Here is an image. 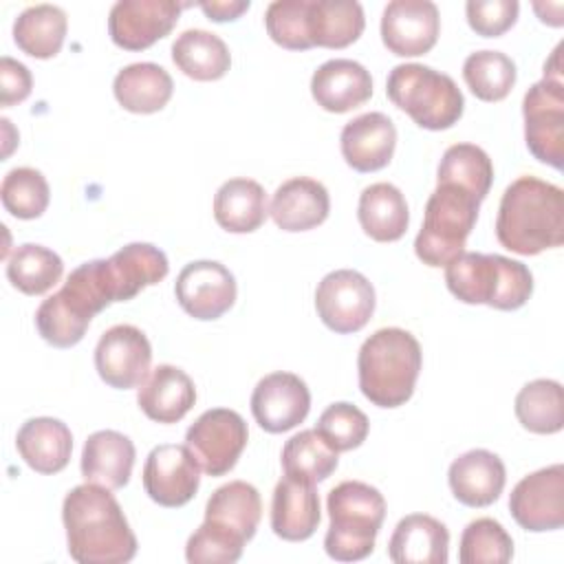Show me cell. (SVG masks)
Here are the masks:
<instances>
[{
	"label": "cell",
	"mask_w": 564,
	"mask_h": 564,
	"mask_svg": "<svg viewBox=\"0 0 564 564\" xmlns=\"http://www.w3.org/2000/svg\"><path fill=\"white\" fill-rule=\"evenodd\" d=\"M68 555L79 564H123L137 555V538L108 487L84 482L62 505Z\"/></svg>",
	"instance_id": "cell-1"
},
{
	"label": "cell",
	"mask_w": 564,
	"mask_h": 564,
	"mask_svg": "<svg viewBox=\"0 0 564 564\" xmlns=\"http://www.w3.org/2000/svg\"><path fill=\"white\" fill-rule=\"evenodd\" d=\"M498 242L518 256H538L564 242L562 187L520 176L502 194L496 216Z\"/></svg>",
	"instance_id": "cell-2"
},
{
	"label": "cell",
	"mask_w": 564,
	"mask_h": 564,
	"mask_svg": "<svg viewBox=\"0 0 564 564\" xmlns=\"http://www.w3.org/2000/svg\"><path fill=\"white\" fill-rule=\"evenodd\" d=\"M117 302L108 260H90L70 271L57 293L46 297L35 311L40 337L55 348L79 344L90 319Z\"/></svg>",
	"instance_id": "cell-3"
},
{
	"label": "cell",
	"mask_w": 564,
	"mask_h": 564,
	"mask_svg": "<svg viewBox=\"0 0 564 564\" xmlns=\"http://www.w3.org/2000/svg\"><path fill=\"white\" fill-rule=\"evenodd\" d=\"M421 364V344L412 333L397 326L375 330L357 355L361 394L379 408L403 405L414 394Z\"/></svg>",
	"instance_id": "cell-4"
},
{
	"label": "cell",
	"mask_w": 564,
	"mask_h": 564,
	"mask_svg": "<svg viewBox=\"0 0 564 564\" xmlns=\"http://www.w3.org/2000/svg\"><path fill=\"white\" fill-rule=\"evenodd\" d=\"M445 284L456 300L487 304L498 311H516L533 293L531 271L522 262L498 253L463 251L445 264Z\"/></svg>",
	"instance_id": "cell-5"
},
{
	"label": "cell",
	"mask_w": 564,
	"mask_h": 564,
	"mask_svg": "<svg viewBox=\"0 0 564 564\" xmlns=\"http://www.w3.org/2000/svg\"><path fill=\"white\" fill-rule=\"evenodd\" d=\"M328 531L324 549L337 562H359L375 551L377 533L386 518L381 491L361 480H344L326 498Z\"/></svg>",
	"instance_id": "cell-6"
},
{
	"label": "cell",
	"mask_w": 564,
	"mask_h": 564,
	"mask_svg": "<svg viewBox=\"0 0 564 564\" xmlns=\"http://www.w3.org/2000/svg\"><path fill=\"white\" fill-rule=\"evenodd\" d=\"M386 95L425 130H447L465 110V97L456 82L425 64L394 66L386 82Z\"/></svg>",
	"instance_id": "cell-7"
},
{
	"label": "cell",
	"mask_w": 564,
	"mask_h": 564,
	"mask_svg": "<svg viewBox=\"0 0 564 564\" xmlns=\"http://www.w3.org/2000/svg\"><path fill=\"white\" fill-rule=\"evenodd\" d=\"M478 207L480 200L469 192L452 183H436L414 240L416 258L427 267H445L460 256L478 220Z\"/></svg>",
	"instance_id": "cell-8"
},
{
	"label": "cell",
	"mask_w": 564,
	"mask_h": 564,
	"mask_svg": "<svg viewBox=\"0 0 564 564\" xmlns=\"http://www.w3.org/2000/svg\"><path fill=\"white\" fill-rule=\"evenodd\" d=\"M524 141L529 152L555 170L564 163V79L562 73H544L524 99Z\"/></svg>",
	"instance_id": "cell-9"
},
{
	"label": "cell",
	"mask_w": 564,
	"mask_h": 564,
	"mask_svg": "<svg viewBox=\"0 0 564 564\" xmlns=\"http://www.w3.org/2000/svg\"><path fill=\"white\" fill-rule=\"evenodd\" d=\"M247 441L249 430L245 419L229 408H212L203 412L185 432V445L209 476H225L231 471L247 447Z\"/></svg>",
	"instance_id": "cell-10"
},
{
	"label": "cell",
	"mask_w": 564,
	"mask_h": 564,
	"mask_svg": "<svg viewBox=\"0 0 564 564\" xmlns=\"http://www.w3.org/2000/svg\"><path fill=\"white\" fill-rule=\"evenodd\" d=\"M375 286L355 269H337L322 278L315 291L319 319L335 333L361 330L375 313Z\"/></svg>",
	"instance_id": "cell-11"
},
{
	"label": "cell",
	"mask_w": 564,
	"mask_h": 564,
	"mask_svg": "<svg viewBox=\"0 0 564 564\" xmlns=\"http://www.w3.org/2000/svg\"><path fill=\"white\" fill-rule=\"evenodd\" d=\"M152 346L145 333L132 324L108 328L95 346V368L101 381L117 390L141 386L150 375Z\"/></svg>",
	"instance_id": "cell-12"
},
{
	"label": "cell",
	"mask_w": 564,
	"mask_h": 564,
	"mask_svg": "<svg viewBox=\"0 0 564 564\" xmlns=\"http://www.w3.org/2000/svg\"><path fill=\"white\" fill-rule=\"evenodd\" d=\"M513 520L533 533L557 531L564 524V465L555 463L524 476L509 496Z\"/></svg>",
	"instance_id": "cell-13"
},
{
	"label": "cell",
	"mask_w": 564,
	"mask_h": 564,
	"mask_svg": "<svg viewBox=\"0 0 564 564\" xmlns=\"http://www.w3.org/2000/svg\"><path fill=\"white\" fill-rule=\"evenodd\" d=\"M189 7L174 0H119L108 13L110 40L123 51H143L165 37Z\"/></svg>",
	"instance_id": "cell-14"
},
{
	"label": "cell",
	"mask_w": 564,
	"mask_h": 564,
	"mask_svg": "<svg viewBox=\"0 0 564 564\" xmlns=\"http://www.w3.org/2000/svg\"><path fill=\"white\" fill-rule=\"evenodd\" d=\"M200 485V465L187 445H156L143 465V489L161 507L187 505Z\"/></svg>",
	"instance_id": "cell-15"
},
{
	"label": "cell",
	"mask_w": 564,
	"mask_h": 564,
	"mask_svg": "<svg viewBox=\"0 0 564 564\" xmlns=\"http://www.w3.org/2000/svg\"><path fill=\"white\" fill-rule=\"evenodd\" d=\"M181 308L194 319H218L236 302V278L216 260H196L181 269L174 284Z\"/></svg>",
	"instance_id": "cell-16"
},
{
	"label": "cell",
	"mask_w": 564,
	"mask_h": 564,
	"mask_svg": "<svg viewBox=\"0 0 564 564\" xmlns=\"http://www.w3.org/2000/svg\"><path fill=\"white\" fill-rule=\"evenodd\" d=\"M438 31V9L430 0H392L383 9L381 40L399 57L425 55L436 44Z\"/></svg>",
	"instance_id": "cell-17"
},
{
	"label": "cell",
	"mask_w": 564,
	"mask_h": 564,
	"mask_svg": "<svg viewBox=\"0 0 564 564\" xmlns=\"http://www.w3.org/2000/svg\"><path fill=\"white\" fill-rule=\"evenodd\" d=\"M311 410V392L293 372H271L262 377L251 394L256 423L271 434H282L300 425Z\"/></svg>",
	"instance_id": "cell-18"
},
{
	"label": "cell",
	"mask_w": 564,
	"mask_h": 564,
	"mask_svg": "<svg viewBox=\"0 0 564 564\" xmlns=\"http://www.w3.org/2000/svg\"><path fill=\"white\" fill-rule=\"evenodd\" d=\"M344 161L357 172H377L392 161L397 128L383 112H366L341 128L339 137Z\"/></svg>",
	"instance_id": "cell-19"
},
{
	"label": "cell",
	"mask_w": 564,
	"mask_h": 564,
	"mask_svg": "<svg viewBox=\"0 0 564 564\" xmlns=\"http://www.w3.org/2000/svg\"><path fill=\"white\" fill-rule=\"evenodd\" d=\"M507 471L498 454L469 449L452 460L447 482L454 498L467 507H489L505 489Z\"/></svg>",
	"instance_id": "cell-20"
},
{
	"label": "cell",
	"mask_w": 564,
	"mask_h": 564,
	"mask_svg": "<svg viewBox=\"0 0 564 564\" xmlns=\"http://www.w3.org/2000/svg\"><path fill=\"white\" fill-rule=\"evenodd\" d=\"M311 95L326 112H348L372 97V77L355 59H328L311 77Z\"/></svg>",
	"instance_id": "cell-21"
},
{
	"label": "cell",
	"mask_w": 564,
	"mask_h": 564,
	"mask_svg": "<svg viewBox=\"0 0 564 564\" xmlns=\"http://www.w3.org/2000/svg\"><path fill=\"white\" fill-rule=\"evenodd\" d=\"M330 212L328 189L308 176L284 181L271 198L269 214L282 231H308L322 225Z\"/></svg>",
	"instance_id": "cell-22"
},
{
	"label": "cell",
	"mask_w": 564,
	"mask_h": 564,
	"mask_svg": "<svg viewBox=\"0 0 564 564\" xmlns=\"http://www.w3.org/2000/svg\"><path fill=\"white\" fill-rule=\"evenodd\" d=\"M137 403L150 421L178 423L194 408L196 388L185 370L161 364L141 383Z\"/></svg>",
	"instance_id": "cell-23"
},
{
	"label": "cell",
	"mask_w": 564,
	"mask_h": 564,
	"mask_svg": "<svg viewBox=\"0 0 564 564\" xmlns=\"http://www.w3.org/2000/svg\"><path fill=\"white\" fill-rule=\"evenodd\" d=\"M319 496L315 485L284 476L271 500V529L286 542L308 540L319 524Z\"/></svg>",
	"instance_id": "cell-24"
},
{
	"label": "cell",
	"mask_w": 564,
	"mask_h": 564,
	"mask_svg": "<svg viewBox=\"0 0 564 564\" xmlns=\"http://www.w3.org/2000/svg\"><path fill=\"white\" fill-rule=\"evenodd\" d=\"M447 549V527L427 513L401 518L388 540V557L394 564H445Z\"/></svg>",
	"instance_id": "cell-25"
},
{
	"label": "cell",
	"mask_w": 564,
	"mask_h": 564,
	"mask_svg": "<svg viewBox=\"0 0 564 564\" xmlns=\"http://www.w3.org/2000/svg\"><path fill=\"white\" fill-rule=\"evenodd\" d=\"M134 443L117 430L93 432L82 449V476L108 489L128 485L134 467Z\"/></svg>",
	"instance_id": "cell-26"
},
{
	"label": "cell",
	"mask_w": 564,
	"mask_h": 564,
	"mask_svg": "<svg viewBox=\"0 0 564 564\" xmlns=\"http://www.w3.org/2000/svg\"><path fill=\"white\" fill-rule=\"evenodd\" d=\"M15 447L33 471L57 474L70 460L73 434L59 419L35 416L18 430Z\"/></svg>",
	"instance_id": "cell-27"
},
{
	"label": "cell",
	"mask_w": 564,
	"mask_h": 564,
	"mask_svg": "<svg viewBox=\"0 0 564 564\" xmlns=\"http://www.w3.org/2000/svg\"><path fill=\"white\" fill-rule=\"evenodd\" d=\"M112 93L119 106L128 112L152 115L167 106L174 93V82L163 66L154 62H137L117 73Z\"/></svg>",
	"instance_id": "cell-28"
},
{
	"label": "cell",
	"mask_w": 564,
	"mask_h": 564,
	"mask_svg": "<svg viewBox=\"0 0 564 564\" xmlns=\"http://www.w3.org/2000/svg\"><path fill=\"white\" fill-rule=\"evenodd\" d=\"M117 302H128L145 286L159 284L167 271V256L150 242H130L108 258Z\"/></svg>",
	"instance_id": "cell-29"
},
{
	"label": "cell",
	"mask_w": 564,
	"mask_h": 564,
	"mask_svg": "<svg viewBox=\"0 0 564 564\" xmlns=\"http://www.w3.org/2000/svg\"><path fill=\"white\" fill-rule=\"evenodd\" d=\"M357 218L366 236L377 242H394L403 238L410 225L405 196L392 183L368 185L359 196Z\"/></svg>",
	"instance_id": "cell-30"
},
{
	"label": "cell",
	"mask_w": 564,
	"mask_h": 564,
	"mask_svg": "<svg viewBox=\"0 0 564 564\" xmlns=\"http://www.w3.org/2000/svg\"><path fill=\"white\" fill-rule=\"evenodd\" d=\"M262 518V500L253 485L245 480H231L218 487L207 505L205 520L249 542Z\"/></svg>",
	"instance_id": "cell-31"
},
{
	"label": "cell",
	"mask_w": 564,
	"mask_h": 564,
	"mask_svg": "<svg viewBox=\"0 0 564 564\" xmlns=\"http://www.w3.org/2000/svg\"><path fill=\"white\" fill-rule=\"evenodd\" d=\"M267 214V192L253 178H229L214 196V218L225 231L251 234Z\"/></svg>",
	"instance_id": "cell-32"
},
{
	"label": "cell",
	"mask_w": 564,
	"mask_h": 564,
	"mask_svg": "<svg viewBox=\"0 0 564 564\" xmlns=\"http://www.w3.org/2000/svg\"><path fill=\"white\" fill-rule=\"evenodd\" d=\"M364 9L355 0H308V37L313 46L346 48L364 33Z\"/></svg>",
	"instance_id": "cell-33"
},
{
	"label": "cell",
	"mask_w": 564,
	"mask_h": 564,
	"mask_svg": "<svg viewBox=\"0 0 564 564\" xmlns=\"http://www.w3.org/2000/svg\"><path fill=\"white\" fill-rule=\"evenodd\" d=\"M172 62L196 82H216L227 75L231 55L227 44L205 29H187L172 44Z\"/></svg>",
	"instance_id": "cell-34"
},
{
	"label": "cell",
	"mask_w": 564,
	"mask_h": 564,
	"mask_svg": "<svg viewBox=\"0 0 564 564\" xmlns=\"http://www.w3.org/2000/svg\"><path fill=\"white\" fill-rule=\"evenodd\" d=\"M68 18L57 4L26 7L13 22V40L18 48L31 57H55L64 44Z\"/></svg>",
	"instance_id": "cell-35"
},
{
	"label": "cell",
	"mask_w": 564,
	"mask_h": 564,
	"mask_svg": "<svg viewBox=\"0 0 564 564\" xmlns=\"http://www.w3.org/2000/svg\"><path fill=\"white\" fill-rule=\"evenodd\" d=\"M436 183H452L482 203L494 183V163L489 154L474 143L449 145L438 163Z\"/></svg>",
	"instance_id": "cell-36"
},
{
	"label": "cell",
	"mask_w": 564,
	"mask_h": 564,
	"mask_svg": "<svg viewBox=\"0 0 564 564\" xmlns=\"http://www.w3.org/2000/svg\"><path fill=\"white\" fill-rule=\"evenodd\" d=\"M516 416L533 434H555L564 427V392L560 381L535 379L516 394Z\"/></svg>",
	"instance_id": "cell-37"
},
{
	"label": "cell",
	"mask_w": 564,
	"mask_h": 564,
	"mask_svg": "<svg viewBox=\"0 0 564 564\" xmlns=\"http://www.w3.org/2000/svg\"><path fill=\"white\" fill-rule=\"evenodd\" d=\"M337 452L317 434V430H302L282 447L284 476L311 485L326 480L337 469Z\"/></svg>",
	"instance_id": "cell-38"
},
{
	"label": "cell",
	"mask_w": 564,
	"mask_h": 564,
	"mask_svg": "<svg viewBox=\"0 0 564 564\" xmlns=\"http://www.w3.org/2000/svg\"><path fill=\"white\" fill-rule=\"evenodd\" d=\"M62 273V258L53 249L33 242L20 245L7 260L9 282L26 295H42L51 291L59 282Z\"/></svg>",
	"instance_id": "cell-39"
},
{
	"label": "cell",
	"mask_w": 564,
	"mask_h": 564,
	"mask_svg": "<svg viewBox=\"0 0 564 564\" xmlns=\"http://www.w3.org/2000/svg\"><path fill=\"white\" fill-rule=\"evenodd\" d=\"M516 64L500 51H476L463 62V79L480 101H502L516 84Z\"/></svg>",
	"instance_id": "cell-40"
},
{
	"label": "cell",
	"mask_w": 564,
	"mask_h": 564,
	"mask_svg": "<svg viewBox=\"0 0 564 564\" xmlns=\"http://www.w3.org/2000/svg\"><path fill=\"white\" fill-rule=\"evenodd\" d=\"M513 557V540L494 518L471 520L460 535V564H507Z\"/></svg>",
	"instance_id": "cell-41"
},
{
	"label": "cell",
	"mask_w": 564,
	"mask_h": 564,
	"mask_svg": "<svg viewBox=\"0 0 564 564\" xmlns=\"http://www.w3.org/2000/svg\"><path fill=\"white\" fill-rule=\"evenodd\" d=\"M4 209L22 220L40 218L51 200V189L44 174L35 167H13L0 185Z\"/></svg>",
	"instance_id": "cell-42"
},
{
	"label": "cell",
	"mask_w": 564,
	"mask_h": 564,
	"mask_svg": "<svg viewBox=\"0 0 564 564\" xmlns=\"http://www.w3.org/2000/svg\"><path fill=\"white\" fill-rule=\"evenodd\" d=\"M264 26L269 37L289 51L313 48L308 37V0H275L267 7Z\"/></svg>",
	"instance_id": "cell-43"
},
{
	"label": "cell",
	"mask_w": 564,
	"mask_h": 564,
	"mask_svg": "<svg viewBox=\"0 0 564 564\" xmlns=\"http://www.w3.org/2000/svg\"><path fill=\"white\" fill-rule=\"evenodd\" d=\"M315 430L339 454L355 449L366 441L370 421L357 405L337 401L322 412Z\"/></svg>",
	"instance_id": "cell-44"
},
{
	"label": "cell",
	"mask_w": 564,
	"mask_h": 564,
	"mask_svg": "<svg viewBox=\"0 0 564 564\" xmlns=\"http://www.w3.org/2000/svg\"><path fill=\"white\" fill-rule=\"evenodd\" d=\"M242 549L245 540L205 520L189 535L185 544V557L192 564H234L240 560Z\"/></svg>",
	"instance_id": "cell-45"
},
{
	"label": "cell",
	"mask_w": 564,
	"mask_h": 564,
	"mask_svg": "<svg viewBox=\"0 0 564 564\" xmlns=\"http://www.w3.org/2000/svg\"><path fill=\"white\" fill-rule=\"evenodd\" d=\"M516 0H469L465 4L469 26L482 37H500L518 20Z\"/></svg>",
	"instance_id": "cell-46"
},
{
	"label": "cell",
	"mask_w": 564,
	"mask_h": 564,
	"mask_svg": "<svg viewBox=\"0 0 564 564\" xmlns=\"http://www.w3.org/2000/svg\"><path fill=\"white\" fill-rule=\"evenodd\" d=\"M31 86L33 77L29 68L22 62L4 55L0 59V106L9 108L24 101L31 95Z\"/></svg>",
	"instance_id": "cell-47"
},
{
	"label": "cell",
	"mask_w": 564,
	"mask_h": 564,
	"mask_svg": "<svg viewBox=\"0 0 564 564\" xmlns=\"http://www.w3.org/2000/svg\"><path fill=\"white\" fill-rule=\"evenodd\" d=\"M198 7L209 20L227 22V20L240 18L251 7V2L249 0H212V2H200Z\"/></svg>",
	"instance_id": "cell-48"
}]
</instances>
